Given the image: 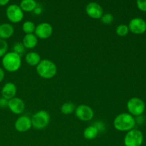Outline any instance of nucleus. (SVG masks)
Wrapping results in <instances>:
<instances>
[{
	"mask_svg": "<svg viewBox=\"0 0 146 146\" xmlns=\"http://www.w3.org/2000/svg\"><path fill=\"white\" fill-rule=\"evenodd\" d=\"M113 125L114 128L119 131H129L135 127V118L130 113H123L115 117Z\"/></svg>",
	"mask_w": 146,
	"mask_h": 146,
	"instance_id": "obj_1",
	"label": "nucleus"
},
{
	"mask_svg": "<svg viewBox=\"0 0 146 146\" xmlns=\"http://www.w3.org/2000/svg\"><path fill=\"white\" fill-rule=\"evenodd\" d=\"M36 69L38 76L45 79L54 78L57 73V66L56 64L48 59L41 60L36 66Z\"/></svg>",
	"mask_w": 146,
	"mask_h": 146,
	"instance_id": "obj_2",
	"label": "nucleus"
},
{
	"mask_svg": "<svg viewBox=\"0 0 146 146\" xmlns=\"http://www.w3.org/2000/svg\"><path fill=\"white\" fill-rule=\"evenodd\" d=\"M4 68L9 72L18 71L21 66V57L14 51L7 52L1 60Z\"/></svg>",
	"mask_w": 146,
	"mask_h": 146,
	"instance_id": "obj_3",
	"label": "nucleus"
},
{
	"mask_svg": "<svg viewBox=\"0 0 146 146\" xmlns=\"http://www.w3.org/2000/svg\"><path fill=\"white\" fill-rule=\"evenodd\" d=\"M31 123L34 128L42 130L46 128L50 122V115L47 111L41 110L35 113L31 117Z\"/></svg>",
	"mask_w": 146,
	"mask_h": 146,
	"instance_id": "obj_4",
	"label": "nucleus"
},
{
	"mask_svg": "<svg viewBox=\"0 0 146 146\" xmlns=\"http://www.w3.org/2000/svg\"><path fill=\"white\" fill-rule=\"evenodd\" d=\"M127 108L130 114L133 116H139L143 113L145 108V104L142 99L137 97H133L127 102Z\"/></svg>",
	"mask_w": 146,
	"mask_h": 146,
	"instance_id": "obj_5",
	"label": "nucleus"
},
{
	"mask_svg": "<svg viewBox=\"0 0 146 146\" xmlns=\"http://www.w3.org/2000/svg\"><path fill=\"white\" fill-rule=\"evenodd\" d=\"M143 141V135L139 130L132 129L128 131L124 138L125 146H141Z\"/></svg>",
	"mask_w": 146,
	"mask_h": 146,
	"instance_id": "obj_6",
	"label": "nucleus"
},
{
	"mask_svg": "<svg viewBox=\"0 0 146 146\" xmlns=\"http://www.w3.org/2000/svg\"><path fill=\"white\" fill-rule=\"evenodd\" d=\"M6 15L7 19L12 23H19L24 18V11L16 4H10L6 10Z\"/></svg>",
	"mask_w": 146,
	"mask_h": 146,
	"instance_id": "obj_7",
	"label": "nucleus"
},
{
	"mask_svg": "<svg viewBox=\"0 0 146 146\" xmlns=\"http://www.w3.org/2000/svg\"><path fill=\"white\" fill-rule=\"evenodd\" d=\"M75 115L82 121H90L94 117V111L89 106L81 104L76 108Z\"/></svg>",
	"mask_w": 146,
	"mask_h": 146,
	"instance_id": "obj_8",
	"label": "nucleus"
},
{
	"mask_svg": "<svg viewBox=\"0 0 146 146\" xmlns=\"http://www.w3.org/2000/svg\"><path fill=\"white\" fill-rule=\"evenodd\" d=\"M87 15L94 19H99L104 14V9L101 4L97 2H90L86 7Z\"/></svg>",
	"mask_w": 146,
	"mask_h": 146,
	"instance_id": "obj_9",
	"label": "nucleus"
},
{
	"mask_svg": "<svg viewBox=\"0 0 146 146\" xmlns=\"http://www.w3.org/2000/svg\"><path fill=\"white\" fill-rule=\"evenodd\" d=\"M129 31L135 34H141L146 31V21L139 17H135L130 21L128 24Z\"/></svg>",
	"mask_w": 146,
	"mask_h": 146,
	"instance_id": "obj_10",
	"label": "nucleus"
},
{
	"mask_svg": "<svg viewBox=\"0 0 146 146\" xmlns=\"http://www.w3.org/2000/svg\"><path fill=\"white\" fill-rule=\"evenodd\" d=\"M34 33L37 38H42V39L48 38L52 35L53 27L49 23H41L36 27Z\"/></svg>",
	"mask_w": 146,
	"mask_h": 146,
	"instance_id": "obj_11",
	"label": "nucleus"
},
{
	"mask_svg": "<svg viewBox=\"0 0 146 146\" xmlns=\"http://www.w3.org/2000/svg\"><path fill=\"white\" fill-rule=\"evenodd\" d=\"M32 127L31 120L27 115H21L16 120L14 123V128L18 132L25 133L29 131Z\"/></svg>",
	"mask_w": 146,
	"mask_h": 146,
	"instance_id": "obj_12",
	"label": "nucleus"
},
{
	"mask_svg": "<svg viewBox=\"0 0 146 146\" xmlns=\"http://www.w3.org/2000/svg\"><path fill=\"white\" fill-rule=\"evenodd\" d=\"M8 108L14 114H21L25 109V104L21 98L14 97L9 100L8 103Z\"/></svg>",
	"mask_w": 146,
	"mask_h": 146,
	"instance_id": "obj_13",
	"label": "nucleus"
},
{
	"mask_svg": "<svg viewBox=\"0 0 146 146\" xmlns=\"http://www.w3.org/2000/svg\"><path fill=\"white\" fill-rule=\"evenodd\" d=\"M17 92V86L14 83L8 82L4 84V86L1 88V96L9 101L15 97Z\"/></svg>",
	"mask_w": 146,
	"mask_h": 146,
	"instance_id": "obj_14",
	"label": "nucleus"
},
{
	"mask_svg": "<svg viewBox=\"0 0 146 146\" xmlns=\"http://www.w3.org/2000/svg\"><path fill=\"white\" fill-rule=\"evenodd\" d=\"M14 33V29L11 24L9 23L0 24V38L7 39L12 36Z\"/></svg>",
	"mask_w": 146,
	"mask_h": 146,
	"instance_id": "obj_15",
	"label": "nucleus"
},
{
	"mask_svg": "<svg viewBox=\"0 0 146 146\" xmlns=\"http://www.w3.org/2000/svg\"><path fill=\"white\" fill-rule=\"evenodd\" d=\"M22 44L26 48L31 49L36 46L38 44V38L34 34H25L23 38Z\"/></svg>",
	"mask_w": 146,
	"mask_h": 146,
	"instance_id": "obj_16",
	"label": "nucleus"
},
{
	"mask_svg": "<svg viewBox=\"0 0 146 146\" xmlns=\"http://www.w3.org/2000/svg\"><path fill=\"white\" fill-rule=\"evenodd\" d=\"M25 61L29 65L32 66H36L40 61H41V56L39 54L34 51H30L27 53L25 56Z\"/></svg>",
	"mask_w": 146,
	"mask_h": 146,
	"instance_id": "obj_17",
	"label": "nucleus"
},
{
	"mask_svg": "<svg viewBox=\"0 0 146 146\" xmlns=\"http://www.w3.org/2000/svg\"><path fill=\"white\" fill-rule=\"evenodd\" d=\"M37 6V2L35 0H22L20 2L19 7L23 11L31 12L34 11Z\"/></svg>",
	"mask_w": 146,
	"mask_h": 146,
	"instance_id": "obj_18",
	"label": "nucleus"
},
{
	"mask_svg": "<svg viewBox=\"0 0 146 146\" xmlns=\"http://www.w3.org/2000/svg\"><path fill=\"white\" fill-rule=\"evenodd\" d=\"M98 131L94 125H90L86 128L84 131V136L87 140H94L97 137Z\"/></svg>",
	"mask_w": 146,
	"mask_h": 146,
	"instance_id": "obj_19",
	"label": "nucleus"
},
{
	"mask_svg": "<svg viewBox=\"0 0 146 146\" xmlns=\"http://www.w3.org/2000/svg\"><path fill=\"white\" fill-rule=\"evenodd\" d=\"M76 106L71 102L64 103L61 107V111L64 115H70L76 110Z\"/></svg>",
	"mask_w": 146,
	"mask_h": 146,
	"instance_id": "obj_20",
	"label": "nucleus"
},
{
	"mask_svg": "<svg viewBox=\"0 0 146 146\" xmlns=\"http://www.w3.org/2000/svg\"><path fill=\"white\" fill-rule=\"evenodd\" d=\"M35 29V24L31 21H27L22 24V30L26 33V34H34Z\"/></svg>",
	"mask_w": 146,
	"mask_h": 146,
	"instance_id": "obj_21",
	"label": "nucleus"
},
{
	"mask_svg": "<svg viewBox=\"0 0 146 146\" xmlns=\"http://www.w3.org/2000/svg\"><path fill=\"white\" fill-rule=\"evenodd\" d=\"M115 32L117 35L119 36H125L129 32V29L128 26L125 24H120L116 27Z\"/></svg>",
	"mask_w": 146,
	"mask_h": 146,
	"instance_id": "obj_22",
	"label": "nucleus"
},
{
	"mask_svg": "<svg viewBox=\"0 0 146 146\" xmlns=\"http://www.w3.org/2000/svg\"><path fill=\"white\" fill-rule=\"evenodd\" d=\"M13 51L16 54H19V56H22L23 54L25 52L26 48L24 47V46L23 45V44L21 42H17L16 44H14L13 46Z\"/></svg>",
	"mask_w": 146,
	"mask_h": 146,
	"instance_id": "obj_23",
	"label": "nucleus"
},
{
	"mask_svg": "<svg viewBox=\"0 0 146 146\" xmlns=\"http://www.w3.org/2000/svg\"><path fill=\"white\" fill-rule=\"evenodd\" d=\"M100 19H101V22L103 24L109 25V24H111L113 21L114 17L113 16V14H110V13H106V14H103V16L101 17V18Z\"/></svg>",
	"mask_w": 146,
	"mask_h": 146,
	"instance_id": "obj_24",
	"label": "nucleus"
},
{
	"mask_svg": "<svg viewBox=\"0 0 146 146\" xmlns=\"http://www.w3.org/2000/svg\"><path fill=\"white\" fill-rule=\"evenodd\" d=\"M8 44L6 40L0 38V57H3L7 53Z\"/></svg>",
	"mask_w": 146,
	"mask_h": 146,
	"instance_id": "obj_25",
	"label": "nucleus"
},
{
	"mask_svg": "<svg viewBox=\"0 0 146 146\" xmlns=\"http://www.w3.org/2000/svg\"><path fill=\"white\" fill-rule=\"evenodd\" d=\"M94 125L97 128V130L98 131V133H99L100 131H104L106 129L105 124L103 122H101V121H97V122H96L95 123H94Z\"/></svg>",
	"mask_w": 146,
	"mask_h": 146,
	"instance_id": "obj_26",
	"label": "nucleus"
},
{
	"mask_svg": "<svg viewBox=\"0 0 146 146\" xmlns=\"http://www.w3.org/2000/svg\"><path fill=\"white\" fill-rule=\"evenodd\" d=\"M137 7L140 10L143 11H146V1H142V0H138L136 1Z\"/></svg>",
	"mask_w": 146,
	"mask_h": 146,
	"instance_id": "obj_27",
	"label": "nucleus"
},
{
	"mask_svg": "<svg viewBox=\"0 0 146 146\" xmlns=\"http://www.w3.org/2000/svg\"><path fill=\"white\" fill-rule=\"evenodd\" d=\"M8 100L3 98V97H1V98H0V108H7V107H8Z\"/></svg>",
	"mask_w": 146,
	"mask_h": 146,
	"instance_id": "obj_28",
	"label": "nucleus"
},
{
	"mask_svg": "<svg viewBox=\"0 0 146 146\" xmlns=\"http://www.w3.org/2000/svg\"><path fill=\"white\" fill-rule=\"evenodd\" d=\"M33 11L36 14H41L43 11V7L41 4H37V6L36 7V8L34 9V10Z\"/></svg>",
	"mask_w": 146,
	"mask_h": 146,
	"instance_id": "obj_29",
	"label": "nucleus"
},
{
	"mask_svg": "<svg viewBox=\"0 0 146 146\" xmlns=\"http://www.w3.org/2000/svg\"><path fill=\"white\" fill-rule=\"evenodd\" d=\"M135 123H137L140 124V125H141V124H142L144 122V118H143V117L142 116V115H139V116H137L136 119L135 118Z\"/></svg>",
	"mask_w": 146,
	"mask_h": 146,
	"instance_id": "obj_30",
	"label": "nucleus"
},
{
	"mask_svg": "<svg viewBox=\"0 0 146 146\" xmlns=\"http://www.w3.org/2000/svg\"><path fill=\"white\" fill-rule=\"evenodd\" d=\"M4 76H5V74H4V71L3 70V68H1L0 67V83L4 80Z\"/></svg>",
	"mask_w": 146,
	"mask_h": 146,
	"instance_id": "obj_31",
	"label": "nucleus"
},
{
	"mask_svg": "<svg viewBox=\"0 0 146 146\" xmlns=\"http://www.w3.org/2000/svg\"><path fill=\"white\" fill-rule=\"evenodd\" d=\"M9 3V0H0V6H6Z\"/></svg>",
	"mask_w": 146,
	"mask_h": 146,
	"instance_id": "obj_32",
	"label": "nucleus"
}]
</instances>
